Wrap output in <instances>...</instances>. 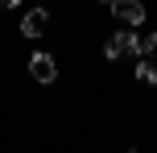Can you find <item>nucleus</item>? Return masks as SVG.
Masks as SVG:
<instances>
[{"label":"nucleus","instance_id":"nucleus-1","mask_svg":"<svg viewBox=\"0 0 157 153\" xmlns=\"http://www.w3.org/2000/svg\"><path fill=\"white\" fill-rule=\"evenodd\" d=\"M103 54L108 58H141V33H132V29L112 33L108 46H103Z\"/></svg>","mask_w":157,"mask_h":153},{"label":"nucleus","instance_id":"nucleus-2","mask_svg":"<svg viewBox=\"0 0 157 153\" xmlns=\"http://www.w3.org/2000/svg\"><path fill=\"white\" fill-rule=\"evenodd\" d=\"M112 17L124 21L128 29H136V25L145 21V4H141V0H116V4H112Z\"/></svg>","mask_w":157,"mask_h":153},{"label":"nucleus","instance_id":"nucleus-3","mask_svg":"<svg viewBox=\"0 0 157 153\" xmlns=\"http://www.w3.org/2000/svg\"><path fill=\"white\" fill-rule=\"evenodd\" d=\"M29 75H33L37 83H54V79H58L54 54H33V58H29Z\"/></svg>","mask_w":157,"mask_h":153},{"label":"nucleus","instance_id":"nucleus-4","mask_svg":"<svg viewBox=\"0 0 157 153\" xmlns=\"http://www.w3.org/2000/svg\"><path fill=\"white\" fill-rule=\"evenodd\" d=\"M46 29H50V13L46 8H29V13L21 17V33L25 37H41Z\"/></svg>","mask_w":157,"mask_h":153},{"label":"nucleus","instance_id":"nucleus-5","mask_svg":"<svg viewBox=\"0 0 157 153\" xmlns=\"http://www.w3.org/2000/svg\"><path fill=\"white\" fill-rule=\"evenodd\" d=\"M132 71H136V79H141V83H157V62H149V58H141Z\"/></svg>","mask_w":157,"mask_h":153},{"label":"nucleus","instance_id":"nucleus-6","mask_svg":"<svg viewBox=\"0 0 157 153\" xmlns=\"http://www.w3.org/2000/svg\"><path fill=\"white\" fill-rule=\"evenodd\" d=\"M149 54H157V33H145L141 37V58H149Z\"/></svg>","mask_w":157,"mask_h":153},{"label":"nucleus","instance_id":"nucleus-7","mask_svg":"<svg viewBox=\"0 0 157 153\" xmlns=\"http://www.w3.org/2000/svg\"><path fill=\"white\" fill-rule=\"evenodd\" d=\"M128 153H136V149H128Z\"/></svg>","mask_w":157,"mask_h":153}]
</instances>
